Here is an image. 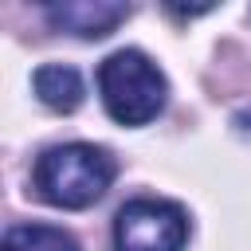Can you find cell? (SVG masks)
Masks as SVG:
<instances>
[{"mask_svg": "<svg viewBox=\"0 0 251 251\" xmlns=\"http://www.w3.org/2000/svg\"><path fill=\"white\" fill-rule=\"evenodd\" d=\"M114 176H118V161L110 157V149L86 145V141L55 145L39 153L31 169L35 192L55 208H90L94 200H102Z\"/></svg>", "mask_w": 251, "mask_h": 251, "instance_id": "1", "label": "cell"}, {"mask_svg": "<svg viewBox=\"0 0 251 251\" xmlns=\"http://www.w3.org/2000/svg\"><path fill=\"white\" fill-rule=\"evenodd\" d=\"M98 90H102V106L114 122L122 126H145L165 110V94L169 82L157 71V63L137 51V47H122L110 59H102L98 67Z\"/></svg>", "mask_w": 251, "mask_h": 251, "instance_id": "2", "label": "cell"}, {"mask_svg": "<svg viewBox=\"0 0 251 251\" xmlns=\"http://www.w3.org/2000/svg\"><path fill=\"white\" fill-rule=\"evenodd\" d=\"M188 216L173 200H129L114 216V247L118 251H184Z\"/></svg>", "mask_w": 251, "mask_h": 251, "instance_id": "3", "label": "cell"}, {"mask_svg": "<svg viewBox=\"0 0 251 251\" xmlns=\"http://www.w3.org/2000/svg\"><path fill=\"white\" fill-rule=\"evenodd\" d=\"M126 16H129V4H118V0H59V4H47L51 27L82 35V39L110 35Z\"/></svg>", "mask_w": 251, "mask_h": 251, "instance_id": "4", "label": "cell"}, {"mask_svg": "<svg viewBox=\"0 0 251 251\" xmlns=\"http://www.w3.org/2000/svg\"><path fill=\"white\" fill-rule=\"evenodd\" d=\"M31 86H35L39 102L51 106V110H59V114H71V110L82 106V75H78L75 67H67V63H47V67H39V71L31 75Z\"/></svg>", "mask_w": 251, "mask_h": 251, "instance_id": "5", "label": "cell"}, {"mask_svg": "<svg viewBox=\"0 0 251 251\" xmlns=\"http://www.w3.org/2000/svg\"><path fill=\"white\" fill-rule=\"evenodd\" d=\"M0 251H78V243L63 227H51V224H20V227H8Z\"/></svg>", "mask_w": 251, "mask_h": 251, "instance_id": "6", "label": "cell"}]
</instances>
